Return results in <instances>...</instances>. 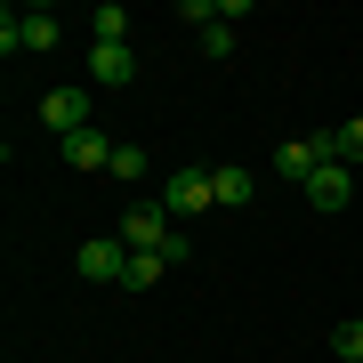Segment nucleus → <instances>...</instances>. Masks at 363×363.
Returning <instances> with one entry per match:
<instances>
[{
    "label": "nucleus",
    "instance_id": "obj_9",
    "mask_svg": "<svg viewBox=\"0 0 363 363\" xmlns=\"http://www.w3.org/2000/svg\"><path fill=\"white\" fill-rule=\"evenodd\" d=\"M210 186H218V210H242L250 194H259V178H250L242 162H226V169H210Z\"/></svg>",
    "mask_w": 363,
    "mask_h": 363
},
{
    "label": "nucleus",
    "instance_id": "obj_13",
    "mask_svg": "<svg viewBox=\"0 0 363 363\" xmlns=\"http://www.w3.org/2000/svg\"><path fill=\"white\" fill-rule=\"evenodd\" d=\"M162 259H169V267H194V234H186V226H169V242H162Z\"/></svg>",
    "mask_w": 363,
    "mask_h": 363
},
{
    "label": "nucleus",
    "instance_id": "obj_3",
    "mask_svg": "<svg viewBox=\"0 0 363 363\" xmlns=\"http://www.w3.org/2000/svg\"><path fill=\"white\" fill-rule=\"evenodd\" d=\"M81 274H89V283H121V274H130V242H121V234H89V242H81Z\"/></svg>",
    "mask_w": 363,
    "mask_h": 363
},
{
    "label": "nucleus",
    "instance_id": "obj_2",
    "mask_svg": "<svg viewBox=\"0 0 363 363\" xmlns=\"http://www.w3.org/2000/svg\"><path fill=\"white\" fill-rule=\"evenodd\" d=\"M169 226H178V218H169L162 202H130V210L113 218V234H121L130 250H162V242H169Z\"/></svg>",
    "mask_w": 363,
    "mask_h": 363
},
{
    "label": "nucleus",
    "instance_id": "obj_10",
    "mask_svg": "<svg viewBox=\"0 0 363 363\" xmlns=\"http://www.w3.org/2000/svg\"><path fill=\"white\" fill-rule=\"evenodd\" d=\"M162 274H169L162 250H130V274H121V291H145V283H162Z\"/></svg>",
    "mask_w": 363,
    "mask_h": 363
},
{
    "label": "nucleus",
    "instance_id": "obj_7",
    "mask_svg": "<svg viewBox=\"0 0 363 363\" xmlns=\"http://www.w3.org/2000/svg\"><path fill=\"white\" fill-rule=\"evenodd\" d=\"M89 81H105V89H130V81H138V49H89Z\"/></svg>",
    "mask_w": 363,
    "mask_h": 363
},
{
    "label": "nucleus",
    "instance_id": "obj_12",
    "mask_svg": "<svg viewBox=\"0 0 363 363\" xmlns=\"http://www.w3.org/2000/svg\"><path fill=\"white\" fill-rule=\"evenodd\" d=\"M331 347H339V363H363V315H355V323H339V331H331Z\"/></svg>",
    "mask_w": 363,
    "mask_h": 363
},
{
    "label": "nucleus",
    "instance_id": "obj_6",
    "mask_svg": "<svg viewBox=\"0 0 363 363\" xmlns=\"http://www.w3.org/2000/svg\"><path fill=\"white\" fill-rule=\"evenodd\" d=\"M57 154H65L73 169H113V138H105V130H73Z\"/></svg>",
    "mask_w": 363,
    "mask_h": 363
},
{
    "label": "nucleus",
    "instance_id": "obj_15",
    "mask_svg": "<svg viewBox=\"0 0 363 363\" xmlns=\"http://www.w3.org/2000/svg\"><path fill=\"white\" fill-rule=\"evenodd\" d=\"M339 162H347V169L363 162V121H347V130H339Z\"/></svg>",
    "mask_w": 363,
    "mask_h": 363
},
{
    "label": "nucleus",
    "instance_id": "obj_14",
    "mask_svg": "<svg viewBox=\"0 0 363 363\" xmlns=\"http://www.w3.org/2000/svg\"><path fill=\"white\" fill-rule=\"evenodd\" d=\"M202 57H234V25H226V16H218V25L202 33Z\"/></svg>",
    "mask_w": 363,
    "mask_h": 363
},
{
    "label": "nucleus",
    "instance_id": "obj_1",
    "mask_svg": "<svg viewBox=\"0 0 363 363\" xmlns=\"http://www.w3.org/2000/svg\"><path fill=\"white\" fill-rule=\"evenodd\" d=\"M210 202H218L210 169H169V178H162V210H169V218H202Z\"/></svg>",
    "mask_w": 363,
    "mask_h": 363
},
{
    "label": "nucleus",
    "instance_id": "obj_11",
    "mask_svg": "<svg viewBox=\"0 0 363 363\" xmlns=\"http://www.w3.org/2000/svg\"><path fill=\"white\" fill-rule=\"evenodd\" d=\"M113 178L121 186H145V145H113Z\"/></svg>",
    "mask_w": 363,
    "mask_h": 363
},
{
    "label": "nucleus",
    "instance_id": "obj_5",
    "mask_svg": "<svg viewBox=\"0 0 363 363\" xmlns=\"http://www.w3.org/2000/svg\"><path fill=\"white\" fill-rule=\"evenodd\" d=\"M298 194H307L315 210H347V202H355V169H347V162H323L307 186H298Z\"/></svg>",
    "mask_w": 363,
    "mask_h": 363
},
{
    "label": "nucleus",
    "instance_id": "obj_4",
    "mask_svg": "<svg viewBox=\"0 0 363 363\" xmlns=\"http://www.w3.org/2000/svg\"><path fill=\"white\" fill-rule=\"evenodd\" d=\"M40 121L57 130V145H65L73 130H97V121H89V89H49V97H40Z\"/></svg>",
    "mask_w": 363,
    "mask_h": 363
},
{
    "label": "nucleus",
    "instance_id": "obj_8",
    "mask_svg": "<svg viewBox=\"0 0 363 363\" xmlns=\"http://www.w3.org/2000/svg\"><path fill=\"white\" fill-rule=\"evenodd\" d=\"M89 33H97V49H130V9H121V0L89 9Z\"/></svg>",
    "mask_w": 363,
    "mask_h": 363
}]
</instances>
